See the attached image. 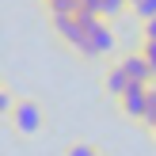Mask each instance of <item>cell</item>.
I'll list each match as a JSON object with an SVG mask.
<instances>
[{
  "mask_svg": "<svg viewBox=\"0 0 156 156\" xmlns=\"http://www.w3.org/2000/svg\"><path fill=\"white\" fill-rule=\"evenodd\" d=\"M8 126H12L15 137H38V133H42V126H46L42 103L30 99V95H19V99H15V107H12V114H8Z\"/></svg>",
  "mask_w": 156,
  "mask_h": 156,
  "instance_id": "1",
  "label": "cell"
},
{
  "mask_svg": "<svg viewBox=\"0 0 156 156\" xmlns=\"http://www.w3.org/2000/svg\"><path fill=\"white\" fill-rule=\"evenodd\" d=\"M80 53L84 61H99V57H111L114 53V30L107 27L103 19H91V27H88V34H84V42H80Z\"/></svg>",
  "mask_w": 156,
  "mask_h": 156,
  "instance_id": "2",
  "label": "cell"
},
{
  "mask_svg": "<svg viewBox=\"0 0 156 156\" xmlns=\"http://www.w3.org/2000/svg\"><path fill=\"white\" fill-rule=\"evenodd\" d=\"M91 19H95V15H57V19H50V30L57 34V42L69 46V50H80Z\"/></svg>",
  "mask_w": 156,
  "mask_h": 156,
  "instance_id": "3",
  "label": "cell"
},
{
  "mask_svg": "<svg viewBox=\"0 0 156 156\" xmlns=\"http://www.w3.org/2000/svg\"><path fill=\"white\" fill-rule=\"evenodd\" d=\"M118 61L122 69H126V76L133 84H141V88H149V84H156V76H152V69H149V61L141 57V50H129V53H118Z\"/></svg>",
  "mask_w": 156,
  "mask_h": 156,
  "instance_id": "4",
  "label": "cell"
},
{
  "mask_svg": "<svg viewBox=\"0 0 156 156\" xmlns=\"http://www.w3.org/2000/svg\"><path fill=\"white\" fill-rule=\"evenodd\" d=\"M149 88H152V84H149ZM149 88H129L126 95L118 99L122 118H129V122H141L145 118V111H149Z\"/></svg>",
  "mask_w": 156,
  "mask_h": 156,
  "instance_id": "5",
  "label": "cell"
},
{
  "mask_svg": "<svg viewBox=\"0 0 156 156\" xmlns=\"http://www.w3.org/2000/svg\"><path fill=\"white\" fill-rule=\"evenodd\" d=\"M129 88H141V84H133V80L126 76V69H122L118 61H111L107 73H103V91H107V95H114V99H122Z\"/></svg>",
  "mask_w": 156,
  "mask_h": 156,
  "instance_id": "6",
  "label": "cell"
},
{
  "mask_svg": "<svg viewBox=\"0 0 156 156\" xmlns=\"http://www.w3.org/2000/svg\"><path fill=\"white\" fill-rule=\"evenodd\" d=\"M126 12H129L126 0H99V19H107V15L114 19V15H126Z\"/></svg>",
  "mask_w": 156,
  "mask_h": 156,
  "instance_id": "7",
  "label": "cell"
},
{
  "mask_svg": "<svg viewBox=\"0 0 156 156\" xmlns=\"http://www.w3.org/2000/svg\"><path fill=\"white\" fill-rule=\"evenodd\" d=\"M65 156H99V149H95L91 141H73V145L65 149Z\"/></svg>",
  "mask_w": 156,
  "mask_h": 156,
  "instance_id": "8",
  "label": "cell"
},
{
  "mask_svg": "<svg viewBox=\"0 0 156 156\" xmlns=\"http://www.w3.org/2000/svg\"><path fill=\"white\" fill-rule=\"evenodd\" d=\"M133 15H137V19H141V23H149V19H156V0H137Z\"/></svg>",
  "mask_w": 156,
  "mask_h": 156,
  "instance_id": "9",
  "label": "cell"
},
{
  "mask_svg": "<svg viewBox=\"0 0 156 156\" xmlns=\"http://www.w3.org/2000/svg\"><path fill=\"white\" fill-rule=\"evenodd\" d=\"M137 50H141V57L149 61V69H152V76H156V42H137Z\"/></svg>",
  "mask_w": 156,
  "mask_h": 156,
  "instance_id": "10",
  "label": "cell"
},
{
  "mask_svg": "<svg viewBox=\"0 0 156 156\" xmlns=\"http://www.w3.org/2000/svg\"><path fill=\"white\" fill-rule=\"evenodd\" d=\"M12 107H15V95L8 88H0V118L8 122V114H12Z\"/></svg>",
  "mask_w": 156,
  "mask_h": 156,
  "instance_id": "11",
  "label": "cell"
},
{
  "mask_svg": "<svg viewBox=\"0 0 156 156\" xmlns=\"http://www.w3.org/2000/svg\"><path fill=\"white\" fill-rule=\"evenodd\" d=\"M141 42H156V19L141 23Z\"/></svg>",
  "mask_w": 156,
  "mask_h": 156,
  "instance_id": "12",
  "label": "cell"
},
{
  "mask_svg": "<svg viewBox=\"0 0 156 156\" xmlns=\"http://www.w3.org/2000/svg\"><path fill=\"white\" fill-rule=\"evenodd\" d=\"M126 4H129V12H133V8H137V0H126Z\"/></svg>",
  "mask_w": 156,
  "mask_h": 156,
  "instance_id": "13",
  "label": "cell"
},
{
  "mask_svg": "<svg viewBox=\"0 0 156 156\" xmlns=\"http://www.w3.org/2000/svg\"><path fill=\"white\" fill-rule=\"evenodd\" d=\"M149 133H152V141H156V126H152V129H149Z\"/></svg>",
  "mask_w": 156,
  "mask_h": 156,
  "instance_id": "14",
  "label": "cell"
},
{
  "mask_svg": "<svg viewBox=\"0 0 156 156\" xmlns=\"http://www.w3.org/2000/svg\"><path fill=\"white\" fill-rule=\"evenodd\" d=\"M38 4H50V0H38Z\"/></svg>",
  "mask_w": 156,
  "mask_h": 156,
  "instance_id": "15",
  "label": "cell"
},
{
  "mask_svg": "<svg viewBox=\"0 0 156 156\" xmlns=\"http://www.w3.org/2000/svg\"><path fill=\"white\" fill-rule=\"evenodd\" d=\"M0 88H4V80H0Z\"/></svg>",
  "mask_w": 156,
  "mask_h": 156,
  "instance_id": "16",
  "label": "cell"
}]
</instances>
